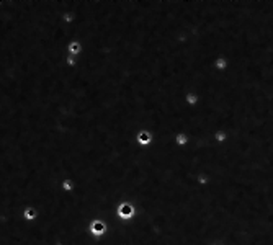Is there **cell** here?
<instances>
[{"mask_svg": "<svg viewBox=\"0 0 273 245\" xmlns=\"http://www.w3.org/2000/svg\"><path fill=\"white\" fill-rule=\"evenodd\" d=\"M119 216H121V218H129V216H132V206H129V204H121V206H119Z\"/></svg>", "mask_w": 273, "mask_h": 245, "instance_id": "obj_2", "label": "cell"}, {"mask_svg": "<svg viewBox=\"0 0 273 245\" xmlns=\"http://www.w3.org/2000/svg\"><path fill=\"white\" fill-rule=\"evenodd\" d=\"M149 139H151L149 134H146V132H144V134H139V140H141V142H144V144L149 142Z\"/></svg>", "mask_w": 273, "mask_h": 245, "instance_id": "obj_3", "label": "cell"}, {"mask_svg": "<svg viewBox=\"0 0 273 245\" xmlns=\"http://www.w3.org/2000/svg\"><path fill=\"white\" fill-rule=\"evenodd\" d=\"M64 188H67V190H69V188H72V185H70V182H66V183H64Z\"/></svg>", "mask_w": 273, "mask_h": 245, "instance_id": "obj_6", "label": "cell"}, {"mask_svg": "<svg viewBox=\"0 0 273 245\" xmlns=\"http://www.w3.org/2000/svg\"><path fill=\"white\" fill-rule=\"evenodd\" d=\"M25 214H26V218L31 219V218H34V216H36V212H34V209H26Z\"/></svg>", "mask_w": 273, "mask_h": 245, "instance_id": "obj_5", "label": "cell"}, {"mask_svg": "<svg viewBox=\"0 0 273 245\" xmlns=\"http://www.w3.org/2000/svg\"><path fill=\"white\" fill-rule=\"evenodd\" d=\"M92 232L97 234V235L103 234V232H105V224H103L102 221H95V222L92 224Z\"/></svg>", "mask_w": 273, "mask_h": 245, "instance_id": "obj_1", "label": "cell"}, {"mask_svg": "<svg viewBox=\"0 0 273 245\" xmlns=\"http://www.w3.org/2000/svg\"><path fill=\"white\" fill-rule=\"evenodd\" d=\"M79 49H80V46L77 43H72L70 44V51H72V53H79Z\"/></svg>", "mask_w": 273, "mask_h": 245, "instance_id": "obj_4", "label": "cell"}]
</instances>
